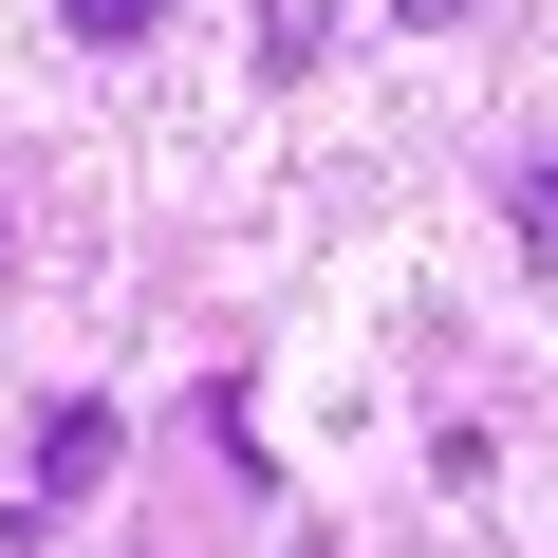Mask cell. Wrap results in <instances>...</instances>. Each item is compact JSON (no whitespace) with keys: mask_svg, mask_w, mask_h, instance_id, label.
<instances>
[{"mask_svg":"<svg viewBox=\"0 0 558 558\" xmlns=\"http://www.w3.org/2000/svg\"><path fill=\"white\" fill-rule=\"evenodd\" d=\"M94 484H112V410H94V391H75V410H57V428H38V502H94Z\"/></svg>","mask_w":558,"mask_h":558,"instance_id":"6da1fadb","label":"cell"},{"mask_svg":"<svg viewBox=\"0 0 558 558\" xmlns=\"http://www.w3.org/2000/svg\"><path fill=\"white\" fill-rule=\"evenodd\" d=\"M336 57V0H260V75H317Z\"/></svg>","mask_w":558,"mask_h":558,"instance_id":"7a4b0ae2","label":"cell"},{"mask_svg":"<svg viewBox=\"0 0 558 558\" xmlns=\"http://www.w3.org/2000/svg\"><path fill=\"white\" fill-rule=\"evenodd\" d=\"M57 20H75L94 57H131V38H168V0H57Z\"/></svg>","mask_w":558,"mask_h":558,"instance_id":"3957f363","label":"cell"},{"mask_svg":"<svg viewBox=\"0 0 558 558\" xmlns=\"http://www.w3.org/2000/svg\"><path fill=\"white\" fill-rule=\"evenodd\" d=\"M521 242L558 260V149H521Z\"/></svg>","mask_w":558,"mask_h":558,"instance_id":"277c9868","label":"cell"},{"mask_svg":"<svg viewBox=\"0 0 558 558\" xmlns=\"http://www.w3.org/2000/svg\"><path fill=\"white\" fill-rule=\"evenodd\" d=\"M391 20H465V0H391Z\"/></svg>","mask_w":558,"mask_h":558,"instance_id":"5b68a950","label":"cell"}]
</instances>
